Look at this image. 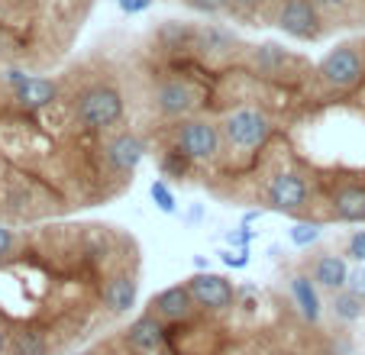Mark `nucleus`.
<instances>
[{
    "instance_id": "nucleus-1",
    "label": "nucleus",
    "mask_w": 365,
    "mask_h": 355,
    "mask_svg": "<svg viewBox=\"0 0 365 355\" xmlns=\"http://www.w3.org/2000/svg\"><path fill=\"white\" fill-rule=\"evenodd\" d=\"M75 116L88 130H107V126L120 123V116H123V94L110 84H94L78 97Z\"/></svg>"
},
{
    "instance_id": "nucleus-2",
    "label": "nucleus",
    "mask_w": 365,
    "mask_h": 355,
    "mask_svg": "<svg viewBox=\"0 0 365 355\" xmlns=\"http://www.w3.org/2000/svg\"><path fill=\"white\" fill-rule=\"evenodd\" d=\"M223 139H227L233 149L242 152H252V149H262L272 136V120L255 107H240L233 113H227L223 120Z\"/></svg>"
},
{
    "instance_id": "nucleus-3",
    "label": "nucleus",
    "mask_w": 365,
    "mask_h": 355,
    "mask_svg": "<svg viewBox=\"0 0 365 355\" xmlns=\"http://www.w3.org/2000/svg\"><path fill=\"white\" fill-rule=\"evenodd\" d=\"M175 149L191 162H214L223 149V130L210 120H185L175 133Z\"/></svg>"
},
{
    "instance_id": "nucleus-4",
    "label": "nucleus",
    "mask_w": 365,
    "mask_h": 355,
    "mask_svg": "<svg viewBox=\"0 0 365 355\" xmlns=\"http://www.w3.org/2000/svg\"><path fill=\"white\" fill-rule=\"evenodd\" d=\"M317 71H320V78H324V84H330V88H336V91H346L362 81L365 55L359 52V46H336L324 62H320Z\"/></svg>"
},
{
    "instance_id": "nucleus-5",
    "label": "nucleus",
    "mask_w": 365,
    "mask_h": 355,
    "mask_svg": "<svg viewBox=\"0 0 365 355\" xmlns=\"http://www.w3.org/2000/svg\"><path fill=\"white\" fill-rule=\"evenodd\" d=\"M187 291H191L197 310H207V314H223V310L233 307L236 291L223 274H210V272H197L191 281H187Z\"/></svg>"
},
{
    "instance_id": "nucleus-6",
    "label": "nucleus",
    "mask_w": 365,
    "mask_h": 355,
    "mask_svg": "<svg viewBox=\"0 0 365 355\" xmlns=\"http://www.w3.org/2000/svg\"><path fill=\"white\" fill-rule=\"evenodd\" d=\"M278 29L294 39H317L324 33L320 7L314 0H284L278 10Z\"/></svg>"
},
{
    "instance_id": "nucleus-7",
    "label": "nucleus",
    "mask_w": 365,
    "mask_h": 355,
    "mask_svg": "<svg viewBox=\"0 0 365 355\" xmlns=\"http://www.w3.org/2000/svg\"><path fill=\"white\" fill-rule=\"evenodd\" d=\"M269 207L272 210H282V213H297L307 207V197H310V187L297 171H278L275 178L269 181Z\"/></svg>"
},
{
    "instance_id": "nucleus-8",
    "label": "nucleus",
    "mask_w": 365,
    "mask_h": 355,
    "mask_svg": "<svg viewBox=\"0 0 365 355\" xmlns=\"http://www.w3.org/2000/svg\"><path fill=\"white\" fill-rule=\"evenodd\" d=\"M194 310H197V304H194L187 284H172V287H165L162 294H155V297H152V314L159 317L162 323L187 320Z\"/></svg>"
},
{
    "instance_id": "nucleus-9",
    "label": "nucleus",
    "mask_w": 365,
    "mask_h": 355,
    "mask_svg": "<svg viewBox=\"0 0 365 355\" xmlns=\"http://www.w3.org/2000/svg\"><path fill=\"white\" fill-rule=\"evenodd\" d=\"M103 155H107V165H110L113 171L126 175V171H133L139 162H143V155H145V143L136 136V133H117V136H113L110 143H107Z\"/></svg>"
},
{
    "instance_id": "nucleus-10",
    "label": "nucleus",
    "mask_w": 365,
    "mask_h": 355,
    "mask_svg": "<svg viewBox=\"0 0 365 355\" xmlns=\"http://www.w3.org/2000/svg\"><path fill=\"white\" fill-rule=\"evenodd\" d=\"M194 101L197 97H194L191 84L181 81V78H168L155 88V110L165 116H185L194 107Z\"/></svg>"
},
{
    "instance_id": "nucleus-11",
    "label": "nucleus",
    "mask_w": 365,
    "mask_h": 355,
    "mask_svg": "<svg viewBox=\"0 0 365 355\" xmlns=\"http://www.w3.org/2000/svg\"><path fill=\"white\" fill-rule=\"evenodd\" d=\"M103 307L113 317H123L136 307V278L130 272H117L103 284Z\"/></svg>"
},
{
    "instance_id": "nucleus-12",
    "label": "nucleus",
    "mask_w": 365,
    "mask_h": 355,
    "mask_svg": "<svg viewBox=\"0 0 365 355\" xmlns=\"http://www.w3.org/2000/svg\"><path fill=\"white\" fill-rule=\"evenodd\" d=\"M333 213L343 223H365V185L362 181H346L333 191Z\"/></svg>"
},
{
    "instance_id": "nucleus-13",
    "label": "nucleus",
    "mask_w": 365,
    "mask_h": 355,
    "mask_svg": "<svg viewBox=\"0 0 365 355\" xmlns=\"http://www.w3.org/2000/svg\"><path fill=\"white\" fill-rule=\"evenodd\" d=\"M310 278L317 281L320 287H327V291L336 294L349 284V265H346L343 255L324 252V255H317V262H314V268H310Z\"/></svg>"
},
{
    "instance_id": "nucleus-14",
    "label": "nucleus",
    "mask_w": 365,
    "mask_h": 355,
    "mask_svg": "<svg viewBox=\"0 0 365 355\" xmlns=\"http://www.w3.org/2000/svg\"><path fill=\"white\" fill-rule=\"evenodd\" d=\"M126 342L133 349H143V352H152V349H159L165 342V323L159 320L155 314H143L130 323L126 329Z\"/></svg>"
},
{
    "instance_id": "nucleus-15",
    "label": "nucleus",
    "mask_w": 365,
    "mask_h": 355,
    "mask_svg": "<svg viewBox=\"0 0 365 355\" xmlns=\"http://www.w3.org/2000/svg\"><path fill=\"white\" fill-rule=\"evenodd\" d=\"M291 297H294L297 310L307 323H317L324 317V304L317 294V281H310V274H294L291 278Z\"/></svg>"
},
{
    "instance_id": "nucleus-16",
    "label": "nucleus",
    "mask_w": 365,
    "mask_h": 355,
    "mask_svg": "<svg viewBox=\"0 0 365 355\" xmlns=\"http://www.w3.org/2000/svg\"><path fill=\"white\" fill-rule=\"evenodd\" d=\"M16 91V101L29 110H39V107H48V103L58 97V88L56 81H48V78H26Z\"/></svg>"
},
{
    "instance_id": "nucleus-17",
    "label": "nucleus",
    "mask_w": 365,
    "mask_h": 355,
    "mask_svg": "<svg viewBox=\"0 0 365 355\" xmlns=\"http://www.w3.org/2000/svg\"><path fill=\"white\" fill-rule=\"evenodd\" d=\"M362 310H365V301L359 297V294H352V291H336L333 294V317L336 320H343V323H356L359 317H362Z\"/></svg>"
},
{
    "instance_id": "nucleus-18",
    "label": "nucleus",
    "mask_w": 365,
    "mask_h": 355,
    "mask_svg": "<svg viewBox=\"0 0 365 355\" xmlns=\"http://www.w3.org/2000/svg\"><path fill=\"white\" fill-rule=\"evenodd\" d=\"M10 355H48V342L42 333H16L10 339Z\"/></svg>"
},
{
    "instance_id": "nucleus-19",
    "label": "nucleus",
    "mask_w": 365,
    "mask_h": 355,
    "mask_svg": "<svg viewBox=\"0 0 365 355\" xmlns=\"http://www.w3.org/2000/svg\"><path fill=\"white\" fill-rule=\"evenodd\" d=\"M187 165H191V158H187L185 152H178V149H172V152H165V155H162V171H165L168 178H185L187 175Z\"/></svg>"
},
{
    "instance_id": "nucleus-20",
    "label": "nucleus",
    "mask_w": 365,
    "mask_h": 355,
    "mask_svg": "<svg viewBox=\"0 0 365 355\" xmlns=\"http://www.w3.org/2000/svg\"><path fill=\"white\" fill-rule=\"evenodd\" d=\"M317 240H320V226L317 223H297L294 230H291V242H294V246H301V249L314 246Z\"/></svg>"
},
{
    "instance_id": "nucleus-21",
    "label": "nucleus",
    "mask_w": 365,
    "mask_h": 355,
    "mask_svg": "<svg viewBox=\"0 0 365 355\" xmlns=\"http://www.w3.org/2000/svg\"><path fill=\"white\" fill-rule=\"evenodd\" d=\"M149 194H152V200H155V207H159L162 213H175V194L168 191L165 181H152Z\"/></svg>"
},
{
    "instance_id": "nucleus-22",
    "label": "nucleus",
    "mask_w": 365,
    "mask_h": 355,
    "mask_svg": "<svg viewBox=\"0 0 365 355\" xmlns=\"http://www.w3.org/2000/svg\"><path fill=\"white\" fill-rule=\"evenodd\" d=\"M200 42H204V52H207V48H210V52H227L233 39H230L223 29H214V26H210V29H204V33H200Z\"/></svg>"
},
{
    "instance_id": "nucleus-23",
    "label": "nucleus",
    "mask_w": 365,
    "mask_h": 355,
    "mask_svg": "<svg viewBox=\"0 0 365 355\" xmlns=\"http://www.w3.org/2000/svg\"><path fill=\"white\" fill-rule=\"evenodd\" d=\"M346 255H349V259H356V262H365V230H359V232H352V236H349Z\"/></svg>"
},
{
    "instance_id": "nucleus-24",
    "label": "nucleus",
    "mask_w": 365,
    "mask_h": 355,
    "mask_svg": "<svg viewBox=\"0 0 365 355\" xmlns=\"http://www.w3.org/2000/svg\"><path fill=\"white\" fill-rule=\"evenodd\" d=\"M187 7L200 10V14H220V10L230 7V0H185Z\"/></svg>"
},
{
    "instance_id": "nucleus-25",
    "label": "nucleus",
    "mask_w": 365,
    "mask_h": 355,
    "mask_svg": "<svg viewBox=\"0 0 365 355\" xmlns=\"http://www.w3.org/2000/svg\"><path fill=\"white\" fill-rule=\"evenodd\" d=\"M259 62H262V65H282L284 62V52L278 46H262V48H259Z\"/></svg>"
},
{
    "instance_id": "nucleus-26",
    "label": "nucleus",
    "mask_w": 365,
    "mask_h": 355,
    "mask_svg": "<svg viewBox=\"0 0 365 355\" xmlns=\"http://www.w3.org/2000/svg\"><path fill=\"white\" fill-rule=\"evenodd\" d=\"M220 255H223V262H227L230 268H246L249 265L246 249H227V252H220Z\"/></svg>"
},
{
    "instance_id": "nucleus-27",
    "label": "nucleus",
    "mask_w": 365,
    "mask_h": 355,
    "mask_svg": "<svg viewBox=\"0 0 365 355\" xmlns=\"http://www.w3.org/2000/svg\"><path fill=\"white\" fill-rule=\"evenodd\" d=\"M16 249V236L14 230H7V226H0V259H7L10 252Z\"/></svg>"
},
{
    "instance_id": "nucleus-28",
    "label": "nucleus",
    "mask_w": 365,
    "mask_h": 355,
    "mask_svg": "<svg viewBox=\"0 0 365 355\" xmlns=\"http://www.w3.org/2000/svg\"><path fill=\"white\" fill-rule=\"evenodd\" d=\"M346 291H352V294H359L365 301V272L359 268V272H349V284H346Z\"/></svg>"
},
{
    "instance_id": "nucleus-29",
    "label": "nucleus",
    "mask_w": 365,
    "mask_h": 355,
    "mask_svg": "<svg viewBox=\"0 0 365 355\" xmlns=\"http://www.w3.org/2000/svg\"><path fill=\"white\" fill-rule=\"evenodd\" d=\"M249 240H252V230H249V226H240L236 232H230V246L233 249H246Z\"/></svg>"
},
{
    "instance_id": "nucleus-30",
    "label": "nucleus",
    "mask_w": 365,
    "mask_h": 355,
    "mask_svg": "<svg viewBox=\"0 0 365 355\" xmlns=\"http://www.w3.org/2000/svg\"><path fill=\"white\" fill-rule=\"evenodd\" d=\"M152 7V0H120V10L123 14H143Z\"/></svg>"
},
{
    "instance_id": "nucleus-31",
    "label": "nucleus",
    "mask_w": 365,
    "mask_h": 355,
    "mask_svg": "<svg viewBox=\"0 0 365 355\" xmlns=\"http://www.w3.org/2000/svg\"><path fill=\"white\" fill-rule=\"evenodd\" d=\"M324 14H339V10H346L349 7V0H314Z\"/></svg>"
},
{
    "instance_id": "nucleus-32",
    "label": "nucleus",
    "mask_w": 365,
    "mask_h": 355,
    "mask_svg": "<svg viewBox=\"0 0 365 355\" xmlns=\"http://www.w3.org/2000/svg\"><path fill=\"white\" fill-rule=\"evenodd\" d=\"M7 349H10V336H7V329L0 326V355L7 352Z\"/></svg>"
},
{
    "instance_id": "nucleus-33",
    "label": "nucleus",
    "mask_w": 365,
    "mask_h": 355,
    "mask_svg": "<svg viewBox=\"0 0 365 355\" xmlns=\"http://www.w3.org/2000/svg\"><path fill=\"white\" fill-rule=\"evenodd\" d=\"M230 4H236V7H252V4H259V0H230Z\"/></svg>"
},
{
    "instance_id": "nucleus-34",
    "label": "nucleus",
    "mask_w": 365,
    "mask_h": 355,
    "mask_svg": "<svg viewBox=\"0 0 365 355\" xmlns=\"http://www.w3.org/2000/svg\"><path fill=\"white\" fill-rule=\"evenodd\" d=\"M282 355H304V352H282Z\"/></svg>"
},
{
    "instance_id": "nucleus-35",
    "label": "nucleus",
    "mask_w": 365,
    "mask_h": 355,
    "mask_svg": "<svg viewBox=\"0 0 365 355\" xmlns=\"http://www.w3.org/2000/svg\"><path fill=\"white\" fill-rule=\"evenodd\" d=\"M78 355H91V352H78Z\"/></svg>"
},
{
    "instance_id": "nucleus-36",
    "label": "nucleus",
    "mask_w": 365,
    "mask_h": 355,
    "mask_svg": "<svg viewBox=\"0 0 365 355\" xmlns=\"http://www.w3.org/2000/svg\"><path fill=\"white\" fill-rule=\"evenodd\" d=\"M117 4H120V0H117Z\"/></svg>"
}]
</instances>
